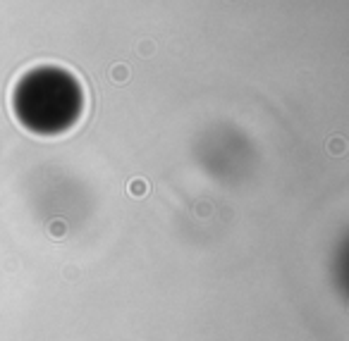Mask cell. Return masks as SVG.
Returning a JSON list of instances; mask_svg holds the SVG:
<instances>
[{
  "instance_id": "1",
  "label": "cell",
  "mask_w": 349,
  "mask_h": 341,
  "mask_svg": "<svg viewBox=\"0 0 349 341\" xmlns=\"http://www.w3.org/2000/svg\"><path fill=\"white\" fill-rule=\"evenodd\" d=\"M129 194L132 196H146L148 194V184H146V179H132L129 181Z\"/></svg>"
},
{
  "instance_id": "3",
  "label": "cell",
  "mask_w": 349,
  "mask_h": 341,
  "mask_svg": "<svg viewBox=\"0 0 349 341\" xmlns=\"http://www.w3.org/2000/svg\"><path fill=\"white\" fill-rule=\"evenodd\" d=\"M65 231H67V224L63 222V220H53V222H50V227H48V234L53 239H60L65 234Z\"/></svg>"
},
{
  "instance_id": "2",
  "label": "cell",
  "mask_w": 349,
  "mask_h": 341,
  "mask_svg": "<svg viewBox=\"0 0 349 341\" xmlns=\"http://www.w3.org/2000/svg\"><path fill=\"white\" fill-rule=\"evenodd\" d=\"M110 77L115 84H120V81H127L129 79V70H127V65H115L110 70Z\"/></svg>"
},
{
  "instance_id": "4",
  "label": "cell",
  "mask_w": 349,
  "mask_h": 341,
  "mask_svg": "<svg viewBox=\"0 0 349 341\" xmlns=\"http://www.w3.org/2000/svg\"><path fill=\"white\" fill-rule=\"evenodd\" d=\"M328 151H333V153L340 155L344 151V141L342 139H333V148H328Z\"/></svg>"
}]
</instances>
